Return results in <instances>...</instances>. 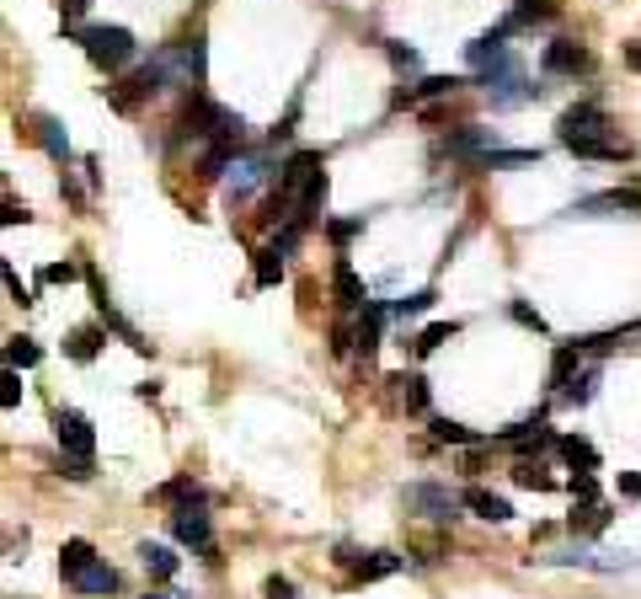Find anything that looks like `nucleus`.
Returning <instances> with one entry per match:
<instances>
[{
    "label": "nucleus",
    "instance_id": "20",
    "mask_svg": "<svg viewBox=\"0 0 641 599\" xmlns=\"http://www.w3.org/2000/svg\"><path fill=\"white\" fill-rule=\"evenodd\" d=\"M390 396H396V407H406V412H428V380H422L417 370L390 375Z\"/></svg>",
    "mask_w": 641,
    "mask_h": 599
},
{
    "label": "nucleus",
    "instance_id": "5",
    "mask_svg": "<svg viewBox=\"0 0 641 599\" xmlns=\"http://www.w3.org/2000/svg\"><path fill=\"white\" fill-rule=\"evenodd\" d=\"M54 439H59V455H75V460H91L97 455V434H91V418L75 407H59L54 412Z\"/></svg>",
    "mask_w": 641,
    "mask_h": 599
},
{
    "label": "nucleus",
    "instance_id": "40",
    "mask_svg": "<svg viewBox=\"0 0 641 599\" xmlns=\"http://www.w3.org/2000/svg\"><path fill=\"white\" fill-rule=\"evenodd\" d=\"M326 236H332L337 247H348L353 236H364V214H353V220H326Z\"/></svg>",
    "mask_w": 641,
    "mask_h": 599
},
{
    "label": "nucleus",
    "instance_id": "17",
    "mask_svg": "<svg viewBox=\"0 0 641 599\" xmlns=\"http://www.w3.org/2000/svg\"><path fill=\"white\" fill-rule=\"evenodd\" d=\"M561 145H567L577 161H625L631 156V145L609 140V134H572V140H561Z\"/></svg>",
    "mask_w": 641,
    "mask_h": 599
},
{
    "label": "nucleus",
    "instance_id": "38",
    "mask_svg": "<svg viewBox=\"0 0 641 599\" xmlns=\"http://www.w3.org/2000/svg\"><path fill=\"white\" fill-rule=\"evenodd\" d=\"M567 493L577 503H599V476H593V471H572L567 476Z\"/></svg>",
    "mask_w": 641,
    "mask_h": 599
},
{
    "label": "nucleus",
    "instance_id": "43",
    "mask_svg": "<svg viewBox=\"0 0 641 599\" xmlns=\"http://www.w3.org/2000/svg\"><path fill=\"white\" fill-rule=\"evenodd\" d=\"M0 279H6V289H11V300H17V305H33V295H27V284L17 279V268H11V263L0 268Z\"/></svg>",
    "mask_w": 641,
    "mask_h": 599
},
{
    "label": "nucleus",
    "instance_id": "46",
    "mask_svg": "<svg viewBox=\"0 0 641 599\" xmlns=\"http://www.w3.org/2000/svg\"><path fill=\"white\" fill-rule=\"evenodd\" d=\"M615 487H620V498H641V471H620Z\"/></svg>",
    "mask_w": 641,
    "mask_h": 599
},
{
    "label": "nucleus",
    "instance_id": "31",
    "mask_svg": "<svg viewBox=\"0 0 641 599\" xmlns=\"http://www.w3.org/2000/svg\"><path fill=\"white\" fill-rule=\"evenodd\" d=\"M65 353L75 364H91L102 353V327H75L70 337H65Z\"/></svg>",
    "mask_w": 641,
    "mask_h": 599
},
{
    "label": "nucleus",
    "instance_id": "19",
    "mask_svg": "<svg viewBox=\"0 0 641 599\" xmlns=\"http://www.w3.org/2000/svg\"><path fill=\"white\" fill-rule=\"evenodd\" d=\"M465 509H471L476 519H487V525H503V519H513V503L503 493H492V487H465Z\"/></svg>",
    "mask_w": 641,
    "mask_h": 599
},
{
    "label": "nucleus",
    "instance_id": "7",
    "mask_svg": "<svg viewBox=\"0 0 641 599\" xmlns=\"http://www.w3.org/2000/svg\"><path fill=\"white\" fill-rule=\"evenodd\" d=\"M540 70L545 75H588L593 70V54L583 49V43H572V38H556V43H545Z\"/></svg>",
    "mask_w": 641,
    "mask_h": 599
},
{
    "label": "nucleus",
    "instance_id": "16",
    "mask_svg": "<svg viewBox=\"0 0 641 599\" xmlns=\"http://www.w3.org/2000/svg\"><path fill=\"white\" fill-rule=\"evenodd\" d=\"M460 86H471L465 75H422L417 86L396 91V107H417V102H433V97H455Z\"/></svg>",
    "mask_w": 641,
    "mask_h": 599
},
{
    "label": "nucleus",
    "instance_id": "27",
    "mask_svg": "<svg viewBox=\"0 0 641 599\" xmlns=\"http://www.w3.org/2000/svg\"><path fill=\"white\" fill-rule=\"evenodd\" d=\"M70 589H75V594H113V589H118V573L97 557V562L86 567V573H75V578H70Z\"/></svg>",
    "mask_w": 641,
    "mask_h": 599
},
{
    "label": "nucleus",
    "instance_id": "4",
    "mask_svg": "<svg viewBox=\"0 0 641 599\" xmlns=\"http://www.w3.org/2000/svg\"><path fill=\"white\" fill-rule=\"evenodd\" d=\"M171 535H177L182 546L203 551L209 562H220V546H214V530H209V514H203V503H177V509H171Z\"/></svg>",
    "mask_w": 641,
    "mask_h": 599
},
{
    "label": "nucleus",
    "instance_id": "21",
    "mask_svg": "<svg viewBox=\"0 0 641 599\" xmlns=\"http://www.w3.org/2000/svg\"><path fill=\"white\" fill-rule=\"evenodd\" d=\"M513 487H524V493H556V476L545 471L540 455H519L513 460Z\"/></svg>",
    "mask_w": 641,
    "mask_h": 599
},
{
    "label": "nucleus",
    "instance_id": "18",
    "mask_svg": "<svg viewBox=\"0 0 641 599\" xmlns=\"http://www.w3.org/2000/svg\"><path fill=\"white\" fill-rule=\"evenodd\" d=\"M503 54H513V49H508V27H492V33H481V38L465 43V65H471V70H487V65H497Z\"/></svg>",
    "mask_w": 641,
    "mask_h": 599
},
{
    "label": "nucleus",
    "instance_id": "36",
    "mask_svg": "<svg viewBox=\"0 0 641 599\" xmlns=\"http://www.w3.org/2000/svg\"><path fill=\"white\" fill-rule=\"evenodd\" d=\"M529 161H540V150H487L476 166L481 172H503V166H529Z\"/></svg>",
    "mask_w": 641,
    "mask_h": 599
},
{
    "label": "nucleus",
    "instance_id": "49",
    "mask_svg": "<svg viewBox=\"0 0 641 599\" xmlns=\"http://www.w3.org/2000/svg\"><path fill=\"white\" fill-rule=\"evenodd\" d=\"M145 599H166V594H145Z\"/></svg>",
    "mask_w": 641,
    "mask_h": 599
},
{
    "label": "nucleus",
    "instance_id": "15",
    "mask_svg": "<svg viewBox=\"0 0 641 599\" xmlns=\"http://www.w3.org/2000/svg\"><path fill=\"white\" fill-rule=\"evenodd\" d=\"M444 150L476 166L481 156H487V150H503V140H497V129H455V134L444 140Z\"/></svg>",
    "mask_w": 641,
    "mask_h": 599
},
{
    "label": "nucleus",
    "instance_id": "3",
    "mask_svg": "<svg viewBox=\"0 0 641 599\" xmlns=\"http://www.w3.org/2000/svg\"><path fill=\"white\" fill-rule=\"evenodd\" d=\"M406 509H417L422 519H433V525H449V519H460L465 493H449L444 482H412L406 487Z\"/></svg>",
    "mask_w": 641,
    "mask_h": 599
},
{
    "label": "nucleus",
    "instance_id": "2",
    "mask_svg": "<svg viewBox=\"0 0 641 599\" xmlns=\"http://www.w3.org/2000/svg\"><path fill=\"white\" fill-rule=\"evenodd\" d=\"M278 166L284 161H273L268 150H241V156L230 161V172H225V204L236 209L262 188V182H278Z\"/></svg>",
    "mask_w": 641,
    "mask_h": 599
},
{
    "label": "nucleus",
    "instance_id": "42",
    "mask_svg": "<svg viewBox=\"0 0 641 599\" xmlns=\"http://www.w3.org/2000/svg\"><path fill=\"white\" fill-rule=\"evenodd\" d=\"M75 273H81V268H75V263H49V268L38 273V284H70Z\"/></svg>",
    "mask_w": 641,
    "mask_h": 599
},
{
    "label": "nucleus",
    "instance_id": "45",
    "mask_svg": "<svg viewBox=\"0 0 641 599\" xmlns=\"http://www.w3.org/2000/svg\"><path fill=\"white\" fill-rule=\"evenodd\" d=\"M27 220H33V209L17 204V198H6V214H0V225H27Z\"/></svg>",
    "mask_w": 641,
    "mask_h": 599
},
{
    "label": "nucleus",
    "instance_id": "41",
    "mask_svg": "<svg viewBox=\"0 0 641 599\" xmlns=\"http://www.w3.org/2000/svg\"><path fill=\"white\" fill-rule=\"evenodd\" d=\"M0 407H6V412L22 407V370H6V375H0Z\"/></svg>",
    "mask_w": 641,
    "mask_h": 599
},
{
    "label": "nucleus",
    "instance_id": "10",
    "mask_svg": "<svg viewBox=\"0 0 641 599\" xmlns=\"http://www.w3.org/2000/svg\"><path fill=\"white\" fill-rule=\"evenodd\" d=\"M609 129H615V118H609L599 102H577V107H567V113L556 118L561 140H572V134H609Z\"/></svg>",
    "mask_w": 641,
    "mask_h": 599
},
{
    "label": "nucleus",
    "instance_id": "1",
    "mask_svg": "<svg viewBox=\"0 0 641 599\" xmlns=\"http://www.w3.org/2000/svg\"><path fill=\"white\" fill-rule=\"evenodd\" d=\"M70 38L81 43V49H86V59H91L97 70H107V75L129 70L134 59H139V43H134V33H129V27H118V22H86V27H75Z\"/></svg>",
    "mask_w": 641,
    "mask_h": 599
},
{
    "label": "nucleus",
    "instance_id": "32",
    "mask_svg": "<svg viewBox=\"0 0 641 599\" xmlns=\"http://www.w3.org/2000/svg\"><path fill=\"white\" fill-rule=\"evenodd\" d=\"M455 332H460V321H433V327H422V332L412 337V353H417V359H428V353H439Z\"/></svg>",
    "mask_w": 641,
    "mask_h": 599
},
{
    "label": "nucleus",
    "instance_id": "50",
    "mask_svg": "<svg viewBox=\"0 0 641 599\" xmlns=\"http://www.w3.org/2000/svg\"><path fill=\"white\" fill-rule=\"evenodd\" d=\"M166 599H187V594H166Z\"/></svg>",
    "mask_w": 641,
    "mask_h": 599
},
{
    "label": "nucleus",
    "instance_id": "23",
    "mask_svg": "<svg viewBox=\"0 0 641 599\" xmlns=\"http://www.w3.org/2000/svg\"><path fill=\"white\" fill-rule=\"evenodd\" d=\"M577 359H583V348H577V343H561V348L551 353V370H545V386H551L556 396L567 391V380L577 375Z\"/></svg>",
    "mask_w": 641,
    "mask_h": 599
},
{
    "label": "nucleus",
    "instance_id": "22",
    "mask_svg": "<svg viewBox=\"0 0 641 599\" xmlns=\"http://www.w3.org/2000/svg\"><path fill=\"white\" fill-rule=\"evenodd\" d=\"M609 503H577V509L567 514V530L577 535V541H588V535H599V530H609Z\"/></svg>",
    "mask_w": 641,
    "mask_h": 599
},
{
    "label": "nucleus",
    "instance_id": "25",
    "mask_svg": "<svg viewBox=\"0 0 641 599\" xmlns=\"http://www.w3.org/2000/svg\"><path fill=\"white\" fill-rule=\"evenodd\" d=\"M150 503H171V509H177V503H209V493H203L193 476H171L166 487H155V493H150Z\"/></svg>",
    "mask_w": 641,
    "mask_h": 599
},
{
    "label": "nucleus",
    "instance_id": "48",
    "mask_svg": "<svg viewBox=\"0 0 641 599\" xmlns=\"http://www.w3.org/2000/svg\"><path fill=\"white\" fill-rule=\"evenodd\" d=\"M625 65H631V70H641V43H631V49H625Z\"/></svg>",
    "mask_w": 641,
    "mask_h": 599
},
{
    "label": "nucleus",
    "instance_id": "6",
    "mask_svg": "<svg viewBox=\"0 0 641 599\" xmlns=\"http://www.w3.org/2000/svg\"><path fill=\"white\" fill-rule=\"evenodd\" d=\"M599 214H641V188H609V193L577 198L567 220H599Z\"/></svg>",
    "mask_w": 641,
    "mask_h": 599
},
{
    "label": "nucleus",
    "instance_id": "33",
    "mask_svg": "<svg viewBox=\"0 0 641 599\" xmlns=\"http://www.w3.org/2000/svg\"><path fill=\"white\" fill-rule=\"evenodd\" d=\"M43 359V348L33 343L27 332H17V337H6V370H33V364Z\"/></svg>",
    "mask_w": 641,
    "mask_h": 599
},
{
    "label": "nucleus",
    "instance_id": "30",
    "mask_svg": "<svg viewBox=\"0 0 641 599\" xmlns=\"http://www.w3.org/2000/svg\"><path fill=\"white\" fill-rule=\"evenodd\" d=\"M91 562H97V551H91V541H81V535L59 546V573H65V583H70L75 573H86Z\"/></svg>",
    "mask_w": 641,
    "mask_h": 599
},
{
    "label": "nucleus",
    "instance_id": "29",
    "mask_svg": "<svg viewBox=\"0 0 641 599\" xmlns=\"http://www.w3.org/2000/svg\"><path fill=\"white\" fill-rule=\"evenodd\" d=\"M139 562H145L150 578H177V551L161 546V541H145V546H139Z\"/></svg>",
    "mask_w": 641,
    "mask_h": 599
},
{
    "label": "nucleus",
    "instance_id": "28",
    "mask_svg": "<svg viewBox=\"0 0 641 599\" xmlns=\"http://www.w3.org/2000/svg\"><path fill=\"white\" fill-rule=\"evenodd\" d=\"M252 284H257V289L284 284V257H278L273 247H257V252H252Z\"/></svg>",
    "mask_w": 641,
    "mask_h": 599
},
{
    "label": "nucleus",
    "instance_id": "11",
    "mask_svg": "<svg viewBox=\"0 0 641 599\" xmlns=\"http://www.w3.org/2000/svg\"><path fill=\"white\" fill-rule=\"evenodd\" d=\"M332 300H337V311H348V316H358V311L369 305V289H364V279L353 273L348 257H337V263H332Z\"/></svg>",
    "mask_w": 641,
    "mask_h": 599
},
{
    "label": "nucleus",
    "instance_id": "14",
    "mask_svg": "<svg viewBox=\"0 0 641 599\" xmlns=\"http://www.w3.org/2000/svg\"><path fill=\"white\" fill-rule=\"evenodd\" d=\"M326 193H332V177H326V166H321V172H316V177H310L305 188H300V204H294L289 225H300V230H310V225H316V220H321V209H326Z\"/></svg>",
    "mask_w": 641,
    "mask_h": 599
},
{
    "label": "nucleus",
    "instance_id": "24",
    "mask_svg": "<svg viewBox=\"0 0 641 599\" xmlns=\"http://www.w3.org/2000/svg\"><path fill=\"white\" fill-rule=\"evenodd\" d=\"M556 455L567 460L572 471H599V450H593L583 434H561V439H556Z\"/></svg>",
    "mask_w": 641,
    "mask_h": 599
},
{
    "label": "nucleus",
    "instance_id": "9",
    "mask_svg": "<svg viewBox=\"0 0 641 599\" xmlns=\"http://www.w3.org/2000/svg\"><path fill=\"white\" fill-rule=\"evenodd\" d=\"M385 321H390V305H380V300H369L364 311H358V321H353V332H358L353 353H358V359H364V364H374V353H380Z\"/></svg>",
    "mask_w": 641,
    "mask_h": 599
},
{
    "label": "nucleus",
    "instance_id": "51",
    "mask_svg": "<svg viewBox=\"0 0 641 599\" xmlns=\"http://www.w3.org/2000/svg\"><path fill=\"white\" fill-rule=\"evenodd\" d=\"M636 332H641V321H636Z\"/></svg>",
    "mask_w": 641,
    "mask_h": 599
},
{
    "label": "nucleus",
    "instance_id": "8",
    "mask_svg": "<svg viewBox=\"0 0 641 599\" xmlns=\"http://www.w3.org/2000/svg\"><path fill=\"white\" fill-rule=\"evenodd\" d=\"M492 444H503V450H513V455H529V450H545V444H556V434H551V423H545V412H535V418H524V423H513L508 434H497Z\"/></svg>",
    "mask_w": 641,
    "mask_h": 599
},
{
    "label": "nucleus",
    "instance_id": "39",
    "mask_svg": "<svg viewBox=\"0 0 641 599\" xmlns=\"http://www.w3.org/2000/svg\"><path fill=\"white\" fill-rule=\"evenodd\" d=\"M385 54H390V65H396V70H406V75H412V70L422 65V59H417V49H412V43H401V38H385Z\"/></svg>",
    "mask_w": 641,
    "mask_h": 599
},
{
    "label": "nucleus",
    "instance_id": "35",
    "mask_svg": "<svg viewBox=\"0 0 641 599\" xmlns=\"http://www.w3.org/2000/svg\"><path fill=\"white\" fill-rule=\"evenodd\" d=\"M38 145L49 150L54 161H70V140H65V129H59V118H49V113L38 118Z\"/></svg>",
    "mask_w": 641,
    "mask_h": 599
},
{
    "label": "nucleus",
    "instance_id": "47",
    "mask_svg": "<svg viewBox=\"0 0 641 599\" xmlns=\"http://www.w3.org/2000/svg\"><path fill=\"white\" fill-rule=\"evenodd\" d=\"M513 321H524V327H535V332H545V321H540V311H529L524 300H513Z\"/></svg>",
    "mask_w": 641,
    "mask_h": 599
},
{
    "label": "nucleus",
    "instance_id": "13",
    "mask_svg": "<svg viewBox=\"0 0 641 599\" xmlns=\"http://www.w3.org/2000/svg\"><path fill=\"white\" fill-rule=\"evenodd\" d=\"M487 97H492V113H513V107L535 102V97H540V86L529 81L524 70H513V75H503V81H492V86H487Z\"/></svg>",
    "mask_w": 641,
    "mask_h": 599
},
{
    "label": "nucleus",
    "instance_id": "34",
    "mask_svg": "<svg viewBox=\"0 0 641 599\" xmlns=\"http://www.w3.org/2000/svg\"><path fill=\"white\" fill-rule=\"evenodd\" d=\"M433 289H417V295H401V300H390V321H417V316H428L433 311Z\"/></svg>",
    "mask_w": 641,
    "mask_h": 599
},
{
    "label": "nucleus",
    "instance_id": "37",
    "mask_svg": "<svg viewBox=\"0 0 641 599\" xmlns=\"http://www.w3.org/2000/svg\"><path fill=\"white\" fill-rule=\"evenodd\" d=\"M428 428H433V439H439V444H476V434L465 423H455V418H428Z\"/></svg>",
    "mask_w": 641,
    "mask_h": 599
},
{
    "label": "nucleus",
    "instance_id": "26",
    "mask_svg": "<svg viewBox=\"0 0 641 599\" xmlns=\"http://www.w3.org/2000/svg\"><path fill=\"white\" fill-rule=\"evenodd\" d=\"M599 380H604V370H599V364L577 370V375L567 380V391H561V402H567V407H588L593 396H599Z\"/></svg>",
    "mask_w": 641,
    "mask_h": 599
},
{
    "label": "nucleus",
    "instance_id": "12",
    "mask_svg": "<svg viewBox=\"0 0 641 599\" xmlns=\"http://www.w3.org/2000/svg\"><path fill=\"white\" fill-rule=\"evenodd\" d=\"M337 562H342V567H353V578H358V583H374V578L401 573V557H396V551H364V557H353L348 546H337Z\"/></svg>",
    "mask_w": 641,
    "mask_h": 599
},
{
    "label": "nucleus",
    "instance_id": "44",
    "mask_svg": "<svg viewBox=\"0 0 641 599\" xmlns=\"http://www.w3.org/2000/svg\"><path fill=\"white\" fill-rule=\"evenodd\" d=\"M262 599H294V583H289V578H278V573H273L268 583H262Z\"/></svg>",
    "mask_w": 641,
    "mask_h": 599
}]
</instances>
